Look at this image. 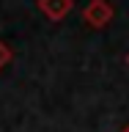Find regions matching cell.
Instances as JSON below:
<instances>
[{
  "mask_svg": "<svg viewBox=\"0 0 129 132\" xmlns=\"http://www.w3.org/2000/svg\"><path fill=\"white\" fill-rule=\"evenodd\" d=\"M113 19H115V6L110 0H88V6L82 8V22L93 30H105Z\"/></svg>",
  "mask_w": 129,
  "mask_h": 132,
  "instance_id": "cell-1",
  "label": "cell"
},
{
  "mask_svg": "<svg viewBox=\"0 0 129 132\" xmlns=\"http://www.w3.org/2000/svg\"><path fill=\"white\" fill-rule=\"evenodd\" d=\"M39 11L47 16L49 22H63L66 16L74 11V0H39Z\"/></svg>",
  "mask_w": 129,
  "mask_h": 132,
  "instance_id": "cell-2",
  "label": "cell"
},
{
  "mask_svg": "<svg viewBox=\"0 0 129 132\" xmlns=\"http://www.w3.org/2000/svg\"><path fill=\"white\" fill-rule=\"evenodd\" d=\"M11 61H14V50H11V44H6V41L0 39V72H3Z\"/></svg>",
  "mask_w": 129,
  "mask_h": 132,
  "instance_id": "cell-3",
  "label": "cell"
},
{
  "mask_svg": "<svg viewBox=\"0 0 129 132\" xmlns=\"http://www.w3.org/2000/svg\"><path fill=\"white\" fill-rule=\"evenodd\" d=\"M121 132H129V124H126V127H124V129H121Z\"/></svg>",
  "mask_w": 129,
  "mask_h": 132,
  "instance_id": "cell-4",
  "label": "cell"
},
{
  "mask_svg": "<svg viewBox=\"0 0 129 132\" xmlns=\"http://www.w3.org/2000/svg\"><path fill=\"white\" fill-rule=\"evenodd\" d=\"M126 66H129V55H126Z\"/></svg>",
  "mask_w": 129,
  "mask_h": 132,
  "instance_id": "cell-5",
  "label": "cell"
}]
</instances>
